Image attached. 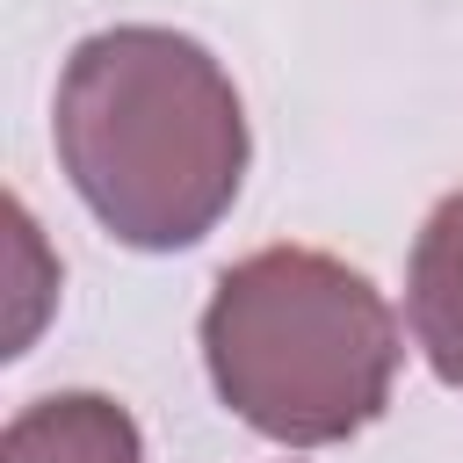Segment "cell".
Masks as SVG:
<instances>
[{"label":"cell","instance_id":"cell-3","mask_svg":"<svg viewBox=\"0 0 463 463\" xmlns=\"http://www.w3.org/2000/svg\"><path fill=\"white\" fill-rule=\"evenodd\" d=\"M405 318H412V340L427 354V369L463 391V188H449L420 239H412V260H405Z\"/></svg>","mask_w":463,"mask_h":463},{"label":"cell","instance_id":"cell-2","mask_svg":"<svg viewBox=\"0 0 463 463\" xmlns=\"http://www.w3.org/2000/svg\"><path fill=\"white\" fill-rule=\"evenodd\" d=\"M398 318L383 289L318 246L232 260L203 304L210 391L282 449H333L391 405Z\"/></svg>","mask_w":463,"mask_h":463},{"label":"cell","instance_id":"cell-4","mask_svg":"<svg viewBox=\"0 0 463 463\" xmlns=\"http://www.w3.org/2000/svg\"><path fill=\"white\" fill-rule=\"evenodd\" d=\"M0 463H145V434L109 391H51L7 420Z\"/></svg>","mask_w":463,"mask_h":463},{"label":"cell","instance_id":"cell-1","mask_svg":"<svg viewBox=\"0 0 463 463\" xmlns=\"http://www.w3.org/2000/svg\"><path fill=\"white\" fill-rule=\"evenodd\" d=\"M51 145L72 195L116 246L181 253L239 203L253 137L210 43L116 22L72 43L51 101Z\"/></svg>","mask_w":463,"mask_h":463}]
</instances>
